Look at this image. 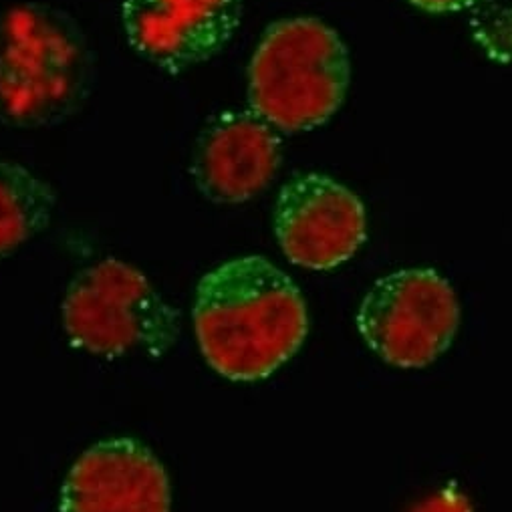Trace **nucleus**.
<instances>
[{"label":"nucleus","instance_id":"nucleus-1","mask_svg":"<svg viewBox=\"0 0 512 512\" xmlns=\"http://www.w3.org/2000/svg\"><path fill=\"white\" fill-rule=\"evenodd\" d=\"M192 317L204 359L230 381L273 375L309 333L297 283L259 254L230 259L204 275Z\"/></svg>","mask_w":512,"mask_h":512},{"label":"nucleus","instance_id":"nucleus-2","mask_svg":"<svg viewBox=\"0 0 512 512\" xmlns=\"http://www.w3.org/2000/svg\"><path fill=\"white\" fill-rule=\"evenodd\" d=\"M95 53L83 27L43 3L0 13V123L19 130L73 117L95 85Z\"/></svg>","mask_w":512,"mask_h":512},{"label":"nucleus","instance_id":"nucleus-3","mask_svg":"<svg viewBox=\"0 0 512 512\" xmlns=\"http://www.w3.org/2000/svg\"><path fill=\"white\" fill-rule=\"evenodd\" d=\"M349 81V51L337 31L313 17L281 19L250 59L248 103L279 132H309L335 115Z\"/></svg>","mask_w":512,"mask_h":512},{"label":"nucleus","instance_id":"nucleus-4","mask_svg":"<svg viewBox=\"0 0 512 512\" xmlns=\"http://www.w3.org/2000/svg\"><path fill=\"white\" fill-rule=\"evenodd\" d=\"M69 341L99 357L164 355L178 341L180 315L136 267L105 259L81 271L61 307Z\"/></svg>","mask_w":512,"mask_h":512},{"label":"nucleus","instance_id":"nucleus-5","mask_svg":"<svg viewBox=\"0 0 512 512\" xmlns=\"http://www.w3.org/2000/svg\"><path fill=\"white\" fill-rule=\"evenodd\" d=\"M458 327V297L432 269H404L381 277L357 311V329L367 347L400 369L434 363L450 349Z\"/></svg>","mask_w":512,"mask_h":512},{"label":"nucleus","instance_id":"nucleus-6","mask_svg":"<svg viewBox=\"0 0 512 512\" xmlns=\"http://www.w3.org/2000/svg\"><path fill=\"white\" fill-rule=\"evenodd\" d=\"M275 232L293 265L331 271L347 263L365 242V208L333 178L299 174L277 198Z\"/></svg>","mask_w":512,"mask_h":512},{"label":"nucleus","instance_id":"nucleus-7","mask_svg":"<svg viewBox=\"0 0 512 512\" xmlns=\"http://www.w3.org/2000/svg\"><path fill=\"white\" fill-rule=\"evenodd\" d=\"M240 19L242 0H123L121 7L127 43L172 75L218 55Z\"/></svg>","mask_w":512,"mask_h":512},{"label":"nucleus","instance_id":"nucleus-8","mask_svg":"<svg viewBox=\"0 0 512 512\" xmlns=\"http://www.w3.org/2000/svg\"><path fill=\"white\" fill-rule=\"evenodd\" d=\"M61 512H172L164 464L134 438H109L71 466L59 498Z\"/></svg>","mask_w":512,"mask_h":512},{"label":"nucleus","instance_id":"nucleus-9","mask_svg":"<svg viewBox=\"0 0 512 512\" xmlns=\"http://www.w3.org/2000/svg\"><path fill=\"white\" fill-rule=\"evenodd\" d=\"M283 162L275 127L252 109L216 115L196 140L192 178L216 204H242L261 194Z\"/></svg>","mask_w":512,"mask_h":512},{"label":"nucleus","instance_id":"nucleus-10","mask_svg":"<svg viewBox=\"0 0 512 512\" xmlns=\"http://www.w3.org/2000/svg\"><path fill=\"white\" fill-rule=\"evenodd\" d=\"M53 188L29 168L0 160V256L43 232L53 216Z\"/></svg>","mask_w":512,"mask_h":512},{"label":"nucleus","instance_id":"nucleus-11","mask_svg":"<svg viewBox=\"0 0 512 512\" xmlns=\"http://www.w3.org/2000/svg\"><path fill=\"white\" fill-rule=\"evenodd\" d=\"M410 512H474V508L464 492L456 486H448L418 502Z\"/></svg>","mask_w":512,"mask_h":512},{"label":"nucleus","instance_id":"nucleus-12","mask_svg":"<svg viewBox=\"0 0 512 512\" xmlns=\"http://www.w3.org/2000/svg\"><path fill=\"white\" fill-rule=\"evenodd\" d=\"M410 3L428 13H454L464 9L470 0H410Z\"/></svg>","mask_w":512,"mask_h":512}]
</instances>
